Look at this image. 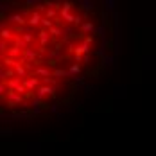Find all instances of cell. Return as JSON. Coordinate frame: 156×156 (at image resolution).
I'll return each mask as SVG.
<instances>
[{
	"label": "cell",
	"mask_w": 156,
	"mask_h": 156,
	"mask_svg": "<svg viewBox=\"0 0 156 156\" xmlns=\"http://www.w3.org/2000/svg\"><path fill=\"white\" fill-rule=\"evenodd\" d=\"M40 20H41V13L34 11V9H32L31 13H27V25H31V27H40Z\"/></svg>",
	"instance_id": "5"
},
{
	"label": "cell",
	"mask_w": 156,
	"mask_h": 156,
	"mask_svg": "<svg viewBox=\"0 0 156 156\" xmlns=\"http://www.w3.org/2000/svg\"><path fill=\"white\" fill-rule=\"evenodd\" d=\"M11 7H13V4H11L9 0H0V16L7 15V13L11 11Z\"/></svg>",
	"instance_id": "10"
},
{
	"label": "cell",
	"mask_w": 156,
	"mask_h": 156,
	"mask_svg": "<svg viewBox=\"0 0 156 156\" xmlns=\"http://www.w3.org/2000/svg\"><path fill=\"white\" fill-rule=\"evenodd\" d=\"M47 31H48V34H50L52 38H61V23H58V25L54 23L52 27H48Z\"/></svg>",
	"instance_id": "11"
},
{
	"label": "cell",
	"mask_w": 156,
	"mask_h": 156,
	"mask_svg": "<svg viewBox=\"0 0 156 156\" xmlns=\"http://www.w3.org/2000/svg\"><path fill=\"white\" fill-rule=\"evenodd\" d=\"M50 41H52V36L48 34L47 29L41 27V31L36 34V47H48Z\"/></svg>",
	"instance_id": "2"
},
{
	"label": "cell",
	"mask_w": 156,
	"mask_h": 156,
	"mask_svg": "<svg viewBox=\"0 0 156 156\" xmlns=\"http://www.w3.org/2000/svg\"><path fill=\"white\" fill-rule=\"evenodd\" d=\"M58 108H59V104H50V113H58Z\"/></svg>",
	"instance_id": "22"
},
{
	"label": "cell",
	"mask_w": 156,
	"mask_h": 156,
	"mask_svg": "<svg viewBox=\"0 0 156 156\" xmlns=\"http://www.w3.org/2000/svg\"><path fill=\"white\" fill-rule=\"evenodd\" d=\"M81 40H83L86 45H94V43H95V36H94V34H88V36H84V34H83V38H81Z\"/></svg>",
	"instance_id": "16"
},
{
	"label": "cell",
	"mask_w": 156,
	"mask_h": 156,
	"mask_svg": "<svg viewBox=\"0 0 156 156\" xmlns=\"http://www.w3.org/2000/svg\"><path fill=\"white\" fill-rule=\"evenodd\" d=\"M7 47H9V41H5V40H0V54H5Z\"/></svg>",
	"instance_id": "19"
},
{
	"label": "cell",
	"mask_w": 156,
	"mask_h": 156,
	"mask_svg": "<svg viewBox=\"0 0 156 156\" xmlns=\"http://www.w3.org/2000/svg\"><path fill=\"white\" fill-rule=\"evenodd\" d=\"M56 22H54V18H47V16H41V20H40V25L43 27V29H48V27H52Z\"/></svg>",
	"instance_id": "14"
},
{
	"label": "cell",
	"mask_w": 156,
	"mask_h": 156,
	"mask_svg": "<svg viewBox=\"0 0 156 156\" xmlns=\"http://www.w3.org/2000/svg\"><path fill=\"white\" fill-rule=\"evenodd\" d=\"M4 23H5V22H0V29H2V27H4Z\"/></svg>",
	"instance_id": "23"
},
{
	"label": "cell",
	"mask_w": 156,
	"mask_h": 156,
	"mask_svg": "<svg viewBox=\"0 0 156 156\" xmlns=\"http://www.w3.org/2000/svg\"><path fill=\"white\" fill-rule=\"evenodd\" d=\"M94 31H95V23L90 22V20H86V22L79 23V34H76V36L83 38V34H94Z\"/></svg>",
	"instance_id": "3"
},
{
	"label": "cell",
	"mask_w": 156,
	"mask_h": 156,
	"mask_svg": "<svg viewBox=\"0 0 156 156\" xmlns=\"http://www.w3.org/2000/svg\"><path fill=\"white\" fill-rule=\"evenodd\" d=\"M43 13H45L47 18H56V16H58V7H45Z\"/></svg>",
	"instance_id": "15"
},
{
	"label": "cell",
	"mask_w": 156,
	"mask_h": 156,
	"mask_svg": "<svg viewBox=\"0 0 156 156\" xmlns=\"http://www.w3.org/2000/svg\"><path fill=\"white\" fill-rule=\"evenodd\" d=\"M102 4H104L106 11H113V7H115V0H102Z\"/></svg>",
	"instance_id": "18"
},
{
	"label": "cell",
	"mask_w": 156,
	"mask_h": 156,
	"mask_svg": "<svg viewBox=\"0 0 156 156\" xmlns=\"http://www.w3.org/2000/svg\"><path fill=\"white\" fill-rule=\"evenodd\" d=\"M13 70H15V76L20 79H23L27 76V70H25V66H23V63L22 61H16V65L13 66Z\"/></svg>",
	"instance_id": "8"
},
{
	"label": "cell",
	"mask_w": 156,
	"mask_h": 156,
	"mask_svg": "<svg viewBox=\"0 0 156 156\" xmlns=\"http://www.w3.org/2000/svg\"><path fill=\"white\" fill-rule=\"evenodd\" d=\"M38 2H43V0H25V4H27V7H31V5H36Z\"/></svg>",
	"instance_id": "21"
},
{
	"label": "cell",
	"mask_w": 156,
	"mask_h": 156,
	"mask_svg": "<svg viewBox=\"0 0 156 156\" xmlns=\"http://www.w3.org/2000/svg\"><path fill=\"white\" fill-rule=\"evenodd\" d=\"M5 56L13 58V59H16V61H23V59H22V48L18 47V45H15V43L7 47V50H5Z\"/></svg>",
	"instance_id": "4"
},
{
	"label": "cell",
	"mask_w": 156,
	"mask_h": 156,
	"mask_svg": "<svg viewBox=\"0 0 156 156\" xmlns=\"http://www.w3.org/2000/svg\"><path fill=\"white\" fill-rule=\"evenodd\" d=\"M52 76H54L56 79H63V77H68V72H66L65 68H61V66H59V68H58V66H54Z\"/></svg>",
	"instance_id": "12"
},
{
	"label": "cell",
	"mask_w": 156,
	"mask_h": 156,
	"mask_svg": "<svg viewBox=\"0 0 156 156\" xmlns=\"http://www.w3.org/2000/svg\"><path fill=\"white\" fill-rule=\"evenodd\" d=\"M13 38H15V31L4 23V27L0 29V40H5V41H13Z\"/></svg>",
	"instance_id": "6"
},
{
	"label": "cell",
	"mask_w": 156,
	"mask_h": 156,
	"mask_svg": "<svg viewBox=\"0 0 156 156\" xmlns=\"http://www.w3.org/2000/svg\"><path fill=\"white\" fill-rule=\"evenodd\" d=\"M66 72H68V77H70V76H76V74H81V65H79L77 61H74L70 66H68Z\"/></svg>",
	"instance_id": "13"
},
{
	"label": "cell",
	"mask_w": 156,
	"mask_h": 156,
	"mask_svg": "<svg viewBox=\"0 0 156 156\" xmlns=\"http://www.w3.org/2000/svg\"><path fill=\"white\" fill-rule=\"evenodd\" d=\"M102 65H104V66H115V63H113V58L104 54V56H102Z\"/></svg>",
	"instance_id": "17"
},
{
	"label": "cell",
	"mask_w": 156,
	"mask_h": 156,
	"mask_svg": "<svg viewBox=\"0 0 156 156\" xmlns=\"http://www.w3.org/2000/svg\"><path fill=\"white\" fill-rule=\"evenodd\" d=\"M7 92V84H5V81H0V97H4Z\"/></svg>",
	"instance_id": "20"
},
{
	"label": "cell",
	"mask_w": 156,
	"mask_h": 156,
	"mask_svg": "<svg viewBox=\"0 0 156 156\" xmlns=\"http://www.w3.org/2000/svg\"><path fill=\"white\" fill-rule=\"evenodd\" d=\"M95 5V0H79V7L83 9V13H88L92 11Z\"/></svg>",
	"instance_id": "9"
},
{
	"label": "cell",
	"mask_w": 156,
	"mask_h": 156,
	"mask_svg": "<svg viewBox=\"0 0 156 156\" xmlns=\"http://www.w3.org/2000/svg\"><path fill=\"white\" fill-rule=\"evenodd\" d=\"M31 97H32V95H31ZM43 108H45V106L41 104V101H40V99H36V97H32V101H31V109H29V111H31V115H40Z\"/></svg>",
	"instance_id": "7"
},
{
	"label": "cell",
	"mask_w": 156,
	"mask_h": 156,
	"mask_svg": "<svg viewBox=\"0 0 156 156\" xmlns=\"http://www.w3.org/2000/svg\"><path fill=\"white\" fill-rule=\"evenodd\" d=\"M27 11L25 13H11V15H4L5 16V20L9 22V23H15V25H25L27 23Z\"/></svg>",
	"instance_id": "1"
}]
</instances>
